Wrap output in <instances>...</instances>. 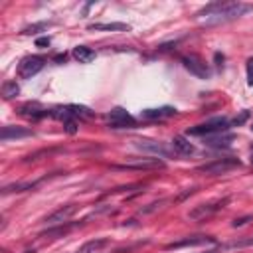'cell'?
<instances>
[{
	"label": "cell",
	"mask_w": 253,
	"mask_h": 253,
	"mask_svg": "<svg viewBox=\"0 0 253 253\" xmlns=\"http://www.w3.org/2000/svg\"><path fill=\"white\" fill-rule=\"evenodd\" d=\"M107 125L111 128H134L136 126V119L123 107H115L111 109V113L107 115Z\"/></svg>",
	"instance_id": "cell-6"
},
{
	"label": "cell",
	"mask_w": 253,
	"mask_h": 253,
	"mask_svg": "<svg viewBox=\"0 0 253 253\" xmlns=\"http://www.w3.org/2000/svg\"><path fill=\"white\" fill-rule=\"evenodd\" d=\"M65 59H67V55H65V53H59V55H55V57H53V61H55V63H63Z\"/></svg>",
	"instance_id": "cell-31"
},
{
	"label": "cell",
	"mask_w": 253,
	"mask_h": 253,
	"mask_svg": "<svg viewBox=\"0 0 253 253\" xmlns=\"http://www.w3.org/2000/svg\"><path fill=\"white\" fill-rule=\"evenodd\" d=\"M89 32H128L130 26L128 24H123V22H95V24H89L87 26Z\"/></svg>",
	"instance_id": "cell-14"
},
{
	"label": "cell",
	"mask_w": 253,
	"mask_h": 253,
	"mask_svg": "<svg viewBox=\"0 0 253 253\" xmlns=\"http://www.w3.org/2000/svg\"><path fill=\"white\" fill-rule=\"evenodd\" d=\"M164 162L158 160V158H144V160H138V162H126L123 166H115L119 170H146V168H162Z\"/></svg>",
	"instance_id": "cell-15"
},
{
	"label": "cell",
	"mask_w": 253,
	"mask_h": 253,
	"mask_svg": "<svg viewBox=\"0 0 253 253\" xmlns=\"http://www.w3.org/2000/svg\"><path fill=\"white\" fill-rule=\"evenodd\" d=\"M71 227H73L71 223H67V225H63V223H61V225H53V227H49V229L42 231V233H40V237H43V239H47V237H49V239L63 237L65 233H69V231H71Z\"/></svg>",
	"instance_id": "cell-19"
},
{
	"label": "cell",
	"mask_w": 253,
	"mask_h": 253,
	"mask_svg": "<svg viewBox=\"0 0 253 253\" xmlns=\"http://www.w3.org/2000/svg\"><path fill=\"white\" fill-rule=\"evenodd\" d=\"M132 144H134L138 150H142V152H150V154H154V156H158V158H170V156L174 154L172 146H166L164 142L150 140V138H134ZM174 156H176V154H174Z\"/></svg>",
	"instance_id": "cell-4"
},
{
	"label": "cell",
	"mask_w": 253,
	"mask_h": 253,
	"mask_svg": "<svg viewBox=\"0 0 253 253\" xmlns=\"http://www.w3.org/2000/svg\"><path fill=\"white\" fill-rule=\"evenodd\" d=\"M245 67H247V85H253V57L247 59Z\"/></svg>",
	"instance_id": "cell-28"
},
{
	"label": "cell",
	"mask_w": 253,
	"mask_h": 253,
	"mask_svg": "<svg viewBox=\"0 0 253 253\" xmlns=\"http://www.w3.org/2000/svg\"><path fill=\"white\" fill-rule=\"evenodd\" d=\"M170 146H172V150H174L176 156H190V154L196 152V146L186 136H174L172 142H170Z\"/></svg>",
	"instance_id": "cell-13"
},
{
	"label": "cell",
	"mask_w": 253,
	"mask_h": 253,
	"mask_svg": "<svg viewBox=\"0 0 253 253\" xmlns=\"http://www.w3.org/2000/svg\"><path fill=\"white\" fill-rule=\"evenodd\" d=\"M253 12V4H245V2H211L208 6H204L202 10L196 12L198 18H206L204 24L206 26H217V24H227L231 20H237L245 14Z\"/></svg>",
	"instance_id": "cell-1"
},
{
	"label": "cell",
	"mask_w": 253,
	"mask_h": 253,
	"mask_svg": "<svg viewBox=\"0 0 253 253\" xmlns=\"http://www.w3.org/2000/svg\"><path fill=\"white\" fill-rule=\"evenodd\" d=\"M206 253H219L217 249H211V251H206Z\"/></svg>",
	"instance_id": "cell-32"
},
{
	"label": "cell",
	"mask_w": 253,
	"mask_h": 253,
	"mask_svg": "<svg viewBox=\"0 0 253 253\" xmlns=\"http://www.w3.org/2000/svg\"><path fill=\"white\" fill-rule=\"evenodd\" d=\"M49 43H51V40H49L47 36H43V38H38V40H36V45H38V47H47Z\"/></svg>",
	"instance_id": "cell-30"
},
{
	"label": "cell",
	"mask_w": 253,
	"mask_h": 253,
	"mask_svg": "<svg viewBox=\"0 0 253 253\" xmlns=\"http://www.w3.org/2000/svg\"><path fill=\"white\" fill-rule=\"evenodd\" d=\"M251 130H253V126H251Z\"/></svg>",
	"instance_id": "cell-34"
},
{
	"label": "cell",
	"mask_w": 253,
	"mask_h": 253,
	"mask_svg": "<svg viewBox=\"0 0 253 253\" xmlns=\"http://www.w3.org/2000/svg\"><path fill=\"white\" fill-rule=\"evenodd\" d=\"M26 136H34V130H32V128H26V126H14V125H6V126H2V130H0V140H2V142L26 138Z\"/></svg>",
	"instance_id": "cell-10"
},
{
	"label": "cell",
	"mask_w": 253,
	"mask_h": 253,
	"mask_svg": "<svg viewBox=\"0 0 253 253\" xmlns=\"http://www.w3.org/2000/svg\"><path fill=\"white\" fill-rule=\"evenodd\" d=\"M247 245H253V237L243 239V241H231V243H225V245H221V251H225V249H241V247H247Z\"/></svg>",
	"instance_id": "cell-24"
},
{
	"label": "cell",
	"mask_w": 253,
	"mask_h": 253,
	"mask_svg": "<svg viewBox=\"0 0 253 253\" xmlns=\"http://www.w3.org/2000/svg\"><path fill=\"white\" fill-rule=\"evenodd\" d=\"M63 126H65V132L75 134V132H77V119H75V117H67V119L63 121Z\"/></svg>",
	"instance_id": "cell-26"
},
{
	"label": "cell",
	"mask_w": 253,
	"mask_h": 253,
	"mask_svg": "<svg viewBox=\"0 0 253 253\" xmlns=\"http://www.w3.org/2000/svg\"><path fill=\"white\" fill-rule=\"evenodd\" d=\"M75 211H77V206H75V204H65V206L57 208L53 213H49V215L43 219V223H45V225H61V223L69 221V217H71Z\"/></svg>",
	"instance_id": "cell-8"
},
{
	"label": "cell",
	"mask_w": 253,
	"mask_h": 253,
	"mask_svg": "<svg viewBox=\"0 0 253 253\" xmlns=\"http://www.w3.org/2000/svg\"><path fill=\"white\" fill-rule=\"evenodd\" d=\"M20 95V87L16 85V81H4L2 83V97L4 99H14Z\"/></svg>",
	"instance_id": "cell-23"
},
{
	"label": "cell",
	"mask_w": 253,
	"mask_h": 253,
	"mask_svg": "<svg viewBox=\"0 0 253 253\" xmlns=\"http://www.w3.org/2000/svg\"><path fill=\"white\" fill-rule=\"evenodd\" d=\"M239 166H241V162L237 158L227 156V158H217L213 162H208V164L198 166V172H204L208 176H219V174H227V172H231V170H235Z\"/></svg>",
	"instance_id": "cell-3"
},
{
	"label": "cell",
	"mask_w": 253,
	"mask_h": 253,
	"mask_svg": "<svg viewBox=\"0 0 253 253\" xmlns=\"http://www.w3.org/2000/svg\"><path fill=\"white\" fill-rule=\"evenodd\" d=\"M73 57L79 61V63H91L95 59V51L87 45H75L73 47Z\"/></svg>",
	"instance_id": "cell-18"
},
{
	"label": "cell",
	"mask_w": 253,
	"mask_h": 253,
	"mask_svg": "<svg viewBox=\"0 0 253 253\" xmlns=\"http://www.w3.org/2000/svg\"><path fill=\"white\" fill-rule=\"evenodd\" d=\"M67 111L75 119H91L93 117V111L89 107H83V105H67Z\"/></svg>",
	"instance_id": "cell-21"
},
{
	"label": "cell",
	"mask_w": 253,
	"mask_h": 253,
	"mask_svg": "<svg viewBox=\"0 0 253 253\" xmlns=\"http://www.w3.org/2000/svg\"><path fill=\"white\" fill-rule=\"evenodd\" d=\"M176 115V109L174 107H156V109H144L140 111V119L144 121H156V119H168V117H174Z\"/></svg>",
	"instance_id": "cell-12"
},
{
	"label": "cell",
	"mask_w": 253,
	"mask_h": 253,
	"mask_svg": "<svg viewBox=\"0 0 253 253\" xmlns=\"http://www.w3.org/2000/svg\"><path fill=\"white\" fill-rule=\"evenodd\" d=\"M40 182H16V184H10V186H4L2 188V194H10V192H26V190H34Z\"/></svg>",
	"instance_id": "cell-20"
},
{
	"label": "cell",
	"mask_w": 253,
	"mask_h": 253,
	"mask_svg": "<svg viewBox=\"0 0 253 253\" xmlns=\"http://www.w3.org/2000/svg\"><path fill=\"white\" fill-rule=\"evenodd\" d=\"M231 140H233L231 134H215V136L204 138V142H206L208 146H225V144H229Z\"/></svg>",
	"instance_id": "cell-22"
},
{
	"label": "cell",
	"mask_w": 253,
	"mask_h": 253,
	"mask_svg": "<svg viewBox=\"0 0 253 253\" xmlns=\"http://www.w3.org/2000/svg\"><path fill=\"white\" fill-rule=\"evenodd\" d=\"M247 119H249V111H243L239 117H235V119L231 121V125H233V126H241V125H243Z\"/></svg>",
	"instance_id": "cell-27"
},
{
	"label": "cell",
	"mask_w": 253,
	"mask_h": 253,
	"mask_svg": "<svg viewBox=\"0 0 253 253\" xmlns=\"http://www.w3.org/2000/svg\"><path fill=\"white\" fill-rule=\"evenodd\" d=\"M251 164H253V146H251Z\"/></svg>",
	"instance_id": "cell-33"
},
{
	"label": "cell",
	"mask_w": 253,
	"mask_h": 253,
	"mask_svg": "<svg viewBox=\"0 0 253 253\" xmlns=\"http://www.w3.org/2000/svg\"><path fill=\"white\" fill-rule=\"evenodd\" d=\"M229 126H231V123H229L225 117H211V119H208L206 123L188 128V136H202V138H208V136H215V134L227 132Z\"/></svg>",
	"instance_id": "cell-2"
},
{
	"label": "cell",
	"mask_w": 253,
	"mask_h": 253,
	"mask_svg": "<svg viewBox=\"0 0 253 253\" xmlns=\"http://www.w3.org/2000/svg\"><path fill=\"white\" fill-rule=\"evenodd\" d=\"M180 63H182L192 75H196L198 79H208V77L211 75L208 63H206L200 55H196V53H186V55H182V57H180Z\"/></svg>",
	"instance_id": "cell-5"
},
{
	"label": "cell",
	"mask_w": 253,
	"mask_h": 253,
	"mask_svg": "<svg viewBox=\"0 0 253 253\" xmlns=\"http://www.w3.org/2000/svg\"><path fill=\"white\" fill-rule=\"evenodd\" d=\"M20 113L24 115V117H28V119H34V121H38V119H42V117H51V111H47V109H43L40 103H26V105H22L20 107Z\"/></svg>",
	"instance_id": "cell-16"
},
{
	"label": "cell",
	"mask_w": 253,
	"mask_h": 253,
	"mask_svg": "<svg viewBox=\"0 0 253 253\" xmlns=\"http://www.w3.org/2000/svg\"><path fill=\"white\" fill-rule=\"evenodd\" d=\"M206 243H215L213 237L210 235H192V237H186V239H180V241H172L166 245V249H182V247H196V245H206Z\"/></svg>",
	"instance_id": "cell-11"
},
{
	"label": "cell",
	"mask_w": 253,
	"mask_h": 253,
	"mask_svg": "<svg viewBox=\"0 0 253 253\" xmlns=\"http://www.w3.org/2000/svg\"><path fill=\"white\" fill-rule=\"evenodd\" d=\"M109 243H111V241H109L107 237H95V239L85 241L75 253H101Z\"/></svg>",
	"instance_id": "cell-17"
},
{
	"label": "cell",
	"mask_w": 253,
	"mask_h": 253,
	"mask_svg": "<svg viewBox=\"0 0 253 253\" xmlns=\"http://www.w3.org/2000/svg\"><path fill=\"white\" fill-rule=\"evenodd\" d=\"M49 26V22H40V24H32V26H26L22 30V34H38L40 30H45Z\"/></svg>",
	"instance_id": "cell-25"
},
{
	"label": "cell",
	"mask_w": 253,
	"mask_h": 253,
	"mask_svg": "<svg viewBox=\"0 0 253 253\" xmlns=\"http://www.w3.org/2000/svg\"><path fill=\"white\" fill-rule=\"evenodd\" d=\"M227 202H229V198L217 200V202H213V204H200V206H196V208L188 213V217H190V219H204V217L211 215L213 211H217L219 208H223Z\"/></svg>",
	"instance_id": "cell-9"
},
{
	"label": "cell",
	"mask_w": 253,
	"mask_h": 253,
	"mask_svg": "<svg viewBox=\"0 0 253 253\" xmlns=\"http://www.w3.org/2000/svg\"><path fill=\"white\" fill-rule=\"evenodd\" d=\"M251 219H253V215H243V217H237L231 225H233V227H241V225H245V223L251 221Z\"/></svg>",
	"instance_id": "cell-29"
},
{
	"label": "cell",
	"mask_w": 253,
	"mask_h": 253,
	"mask_svg": "<svg viewBox=\"0 0 253 253\" xmlns=\"http://www.w3.org/2000/svg\"><path fill=\"white\" fill-rule=\"evenodd\" d=\"M45 57L43 55H28V57H24L22 61H20V65H18V75H20V79H32L36 73H40L42 69H43V65H45Z\"/></svg>",
	"instance_id": "cell-7"
}]
</instances>
